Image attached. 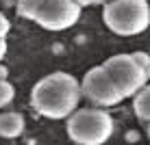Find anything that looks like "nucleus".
Segmentation results:
<instances>
[{
	"label": "nucleus",
	"instance_id": "obj_1",
	"mask_svg": "<svg viewBox=\"0 0 150 145\" xmlns=\"http://www.w3.org/2000/svg\"><path fill=\"white\" fill-rule=\"evenodd\" d=\"M81 102V82L68 71H52L35 82L30 104L46 119H65Z\"/></svg>",
	"mask_w": 150,
	"mask_h": 145
},
{
	"label": "nucleus",
	"instance_id": "obj_2",
	"mask_svg": "<svg viewBox=\"0 0 150 145\" xmlns=\"http://www.w3.org/2000/svg\"><path fill=\"white\" fill-rule=\"evenodd\" d=\"M102 20L111 33L133 37L150 26V4L148 0H107Z\"/></svg>",
	"mask_w": 150,
	"mask_h": 145
},
{
	"label": "nucleus",
	"instance_id": "obj_3",
	"mask_svg": "<svg viewBox=\"0 0 150 145\" xmlns=\"http://www.w3.org/2000/svg\"><path fill=\"white\" fill-rule=\"evenodd\" d=\"M65 119L68 137L76 145H105L113 134V117L102 108H81Z\"/></svg>",
	"mask_w": 150,
	"mask_h": 145
},
{
	"label": "nucleus",
	"instance_id": "obj_4",
	"mask_svg": "<svg viewBox=\"0 0 150 145\" xmlns=\"http://www.w3.org/2000/svg\"><path fill=\"white\" fill-rule=\"evenodd\" d=\"M102 67L107 69V74L111 76L113 85L117 87V91L124 97H133L142 89L144 85L150 80L148 71L142 67V63L133 54H115L111 59H107Z\"/></svg>",
	"mask_w": 150,
	"mask_h": 145
},
{
	"label": "nucleus",
	"instance_id": "obj_5",
	"mask_svg": "<svg viewBox=\"0 0 150 145\" xmlns=\"http://www.w3.org/2000/svg\"><path fill=\"white\" fill-rule=\"evenodd\" d=\"M81 18V4L76 0H44L35 11L33 22L46 30H65L72 28Z\"/></svg>",
	"mask_w": 150,
	"mask_h": 145
},
{
	"label": "nucleus",
	"instance_id": "obj_6",
	"mask_svg": "<svg viewBox=\"0 0 150 145\" xmlns=\"http://www.w3.org/2000/svg\"><path fill=\"white\" fill-rule=\"evenodd\" d=\"M81 95H85L91 104L105 108V106H115L124 100V95L117 91V87L113 85L111 76L107 74V69L102 65H96L83 76L81 80Z\"/></svg>",
	"mask_w": 150,
	"mask_h": 145
},
{
	"label": "nucleus",
	"instance_id": "obj_7",
	"mask_svg": "<svg viewBox=\"0 0 150 145\" xmlns=\"http://www.w3.org/2000/svg\"><path fill=\"white\" fill-rule=\"evenodd\" d=\"M24 117L20 113H0V137L2 139H18L24 132Z\"/></svg>",
	"mask_w": 150,
	"mask_h": 145
},
{
	"label": "nucleus",
	"instance_id": "obj_8",
	"mask_svg": "<svg viewBox=\"0 0 150 145\" xmlns=\"http://www.w3.org/2000/svg\"><path fill=\"white\" fill-rule=\"evenodd\" d=\"M133 111H135L137 119H142L146 123L150 121V85L148 82L133 95Z\"/></svg>",
	"mask_w": 150,
	"mask_h": 145
},
{
	"label": "nucleus",
	"instance_id": "obj_9",
	"mask_svg": "<svg viewBox=\"0 0 150 145\" xmlns=\"http://www.w3.org/2000/svg\"><path fill=\"white\" fill-rule=\"evenodd\" d=\"M41 2L44 0H18V13L26 20H33V15L41 7Z\"/></svg>",
	"mask_w": 150,
	"mask_h": 145
},
{
	"label": "nucleus",
	"instance_id": "obj_10",
	"mask_svg": "<svg viewBox=\"0 0 150 145\" xmlns=\"http://www.w3.org/2000/svg\"><path fill=\"white\" fill-rule=\"evenodd\" d=\"M13 97H15V87L9 80L0 78V108L9 106L13 102Z\"/></svg>",
	"mask_w": 150,
	"mask_h": 145
},
{
	"label": "nucleus",
	"instance_id": "obj_11",
	"mask_svg": "<svg viewBox=\"0 0 150 145\" xmlns=\"http://www.w3.org/2000/svg\"><path fill=\"white\" fill-rule=\"evenodd\" d=\"M133 56L142 63V67L148 71V76H150V54H146V52H133Z\"/></svg>",
	"mask_w": 150,
	"mask_h": 145
},
{
	"label": "nucleus",
	"instance_id": "obj_12",
	"mask_svg": "<svg viewBox=\"0 0 150 145\" xmlns=\"http://www.w3.org/2000/svg\"><path fill=\"white\" fill-rule=\"evenodd\" d=\"M9 28H11V24H9V20L4 18V13H0V37H7Z\"/></svg>",
	"mask_w": 150,
	"mask_h": 145
},
{
	"label": "nucleus",
	"instance_id": "obj_13",
	"mask_svg": "<svg viewBox=\"0 0 150 145\" xmlns=\"http://www.w3.org/2000/svg\"><path fill=\"white\" fill-rule=\"evenodd\" d=\"M4 54H7V41H4V37H0V61L4 59Z\"/></svg>",
	"mask_w": 150,
	"mask_h": 145
},
{
	"label": "nucleus",
	"instance_id": "obj_14",
	"mask_svg": "<svg viewBox=\"0 0 150 145\" xmlns=\"http://www.w3.org/2000/svg\"><path fill=\"white\" fill-rule=\"evenodd\" d=\"M89 4H100V2H107V0H87Z\"/></svg>",
	"mask_w": 150,
	"mask_h": 145
},
{
	"label": "nucleus",
	"instance_id": "obj_15",
	"mask_svg": "<svg viewBox=\"0 0 150 145\" xmlns=\"http://www.w3.org/2000/svg\"><path fill=\"white\" fill-rule=\"evenodd\" d=\"M4 76H7V69H4V67H0V78H4Z\"/></svg>",
	"mask_w": 150,
	"mask_h": 145
},
{
	"label": "nucleus",
	"instance_id": "obj_16",
	"mask_svg": "<svg viewBox=\"0 0 150 145\" xmlns=\"http://www.w3.org/2000/svg\"><path fill=\"white\" fill-rule=\"evenodd\" d=\"M146 134H148V139H150V121H148V128H146Z\"/></svg>",
	"mask_w": 150,
	"mask_h": 145
}]
</instances>
